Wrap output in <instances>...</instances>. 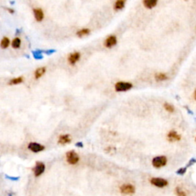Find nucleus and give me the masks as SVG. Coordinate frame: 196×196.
<instances>
[{"label": "nucleus", "instance_id": "a878e982", "mask_svg": "<svg viewBox=\"0 0 196 196\" xmlns=\"http://www.w3.org/2000/svg\"><path fill=\"white\" fill-rule=\"evenodd\" d=\"M6 9H7L8 12H9V13H12V14H13V13H15V11H14V9H11V8H7Z\"/></svg>", "mask_w": 196, "mask_h": 196}, {"label": "nucleus", "instance_id": "393cba45", "mask_svg": "<svg viewBox=\"0 0 196 196\" xmlns=\"http://www.w3.org/2000/svg\"><path fill=\"white\" fill-rule=\"evenodd\" d=\"M185 172H186V168H181V169H179V170H178L176 172H177V174H179V175H180V176H182V175L185 174Z\"/></svg>", "mask_w": 196, "mask_h": 196}, {"label": "nucleus", "instance_id": "20e7f679", "mask_svg": "<svg viewBox=\"0 0 196 196\" xmlns=\"http://www.w3.org/2000/svg\"><path fill=\"white\" fill-rule=\"evenodd\" d=\"M119 190L122 194L124 195H133L135 192V187L131 184H123L119 187Z\"/></svg>", "mask_w": 196, "mask_h": 196}, {"label": "nucleus", "instance_id": "7ed1b4c3", "mask_svg": "<svg viewBox=\"0 0 196 196\" xmlns=\"http://www.w3.org/2000/svg\"><path fill=\"white\" fill-rule=\"evenodd\" d=\"M67 162L71 165H75L79 161V156L75 151H70L66 153Z\"/></svg>", "mask_w": 196, "mask_h": 196}, {"label": "nucleus", "instance_id": "aec40b11", "mask_svg": "<svg viewBox=\"0 0 196 196\" xmlns=\"http://www.w3.org/2000/svg\"><path fill=\"white\" fill-rule=\"evenodd\" d=\"M90 32V30L88 29V28H83V29H81L79 31L77 32V35L78 37L81 38L83 36H86V35H88Z\"/></svg>", "mask_w": 196, "mask_h": 196}, {"label": "nucleus", "instance_id": "f257e3e1", "mask_svg": "<svg viewBox=\"0 0 196 196\" xmlns=\"http://www.w3.org/2000/svg\"><path fill=\"white\" fill-rule=\"evenodd\" d=\"M133 87V84L129 82L119 81L115 84V90L117 92H124L129 90Z\"/></svg>", "mask_w": 196, "mask_h": 196}, {"label": "nucleus", "instance_id": "dca6fc26", "mask_svg": "<svg viewBox=\"0 0 196 196\" xmlns=\"http://www.w3.org/2000/svg\"><path fill=\"white\" fill-rule=\"evenodd\" d=\"M10 45V40L9 38H8L7 37H4L3 39L1 40L0 42V47L2 48L3 49H6L9 48Z\"/></svg>", "mask_w": 196, "mask_h": 196}, {"label": "nucleus", "instance_id": "0eeeda50", "mask_svg": "<svg viewBox=\"0 0 196 196\" xmlns=\"http://www.w3.org/2000/svg\"><path fill=\"white\" fill-rule=\"evenodd\" d=\"M45 164L42 162H37L35 164V166L33 168V172L36 177L40 176L42 174L45 172Z\"/></svg>", "mask_w": 196, "mask_h": 196}, {"label": "nucleus", "instance_id": "cd10ccee", "mask_svg": "<svg viewBox=\"0 0 196 196\" xmlns=\"http://www.w3.org/2000/svg\"><path fill=\"white\" fill-rule=\"evenodd\" d=\"M9 196H13V194H11V193L9 194Z\"/></svg>", "mask_w": 196, "mask_h": 196}, {"label": "nucleus", "instance_id": "4be33fe9", "mask_svg": "<svg viewBox=\"0 0 196 196\" xmlns=\"http://www.w3.org/2000/svg\"><path fill=\"white\" fill-rule=\"evenodd\" d=\"M176 194L177 196H187V194L181 187H176Z\"/></svg>", "mask_w": 196, "mask_h": 196}, {"label": "nucleus", "instance_id": "b1692460", "mask_svg": "<svg viewBox=\"0 0 196 196\" xmlns=\"http://www.w3.org/2000/svg\"><path fill=\"white\" fill-rule=\"evenodd\" d=\"M5 179H9L11 181H18L19 179V177H13V176H9L8 175H5Z\"/></svg>", "mask_w": 196, "mask_h": 196}, {"label": "nucleus", "instance_id": "f8f14e48", "mask_svg": "<svg viewBox=\"0 0 196 196\" xmlns=\"http://www.w3.org/2000/svg\"><path fill=\"white\" fill-rule=\"evenodd\" d=\"M71 142V136L68 134H64L60 136L58 138V143L61 144V145H65V144H68Z\"/></svg>", "mask_w": 196, "mask_h": 196}, {"label": "nucleus", "instance_id": "f3484780", "mask_svg": "<svg viewBox=\"0 0 196 196\" xmlns=\"http://www.w3.org/2000/svg\"><path fill=\"white\" fill-rule=\"evenodd\" d=\"M24 81L22 77H15V78H13L11 79L9 82V85H17L19 84H22Z\"/></svg>", "mask_w": 196, "mask_h": 196}, {"label": "nucleus", "instance_id": "6e6552de", "mask_svg": "<svg viewBox=\"0 0 196 196\" xmlns=\"http://www.w3.org/2000/svg\"><path fill=\"white\" fill-rule=\"evenodd\" d=\"M117 38L115 35H110L107 38V39L105 40L104 45L105 47L107 48H111L114 46L117 45Z\"/></svg>", "mask_w": 196, "mask_h": 196}, {"label": "nucleus", "instance_id": "c85d7f7f", "mask_svg": "<svg viewBox=\"0 0 196 196\" xmlns=\"http://www.w3.org/2000/svg\"><path fill=\"white\" fill-rule=\"evenodd\" d=\"M185 1H187V0H185Z\"/></svg>", "mask_w": 196, "mask_h": 196}, {"label": "nucleus", "instance_id": "bb28decb", "mask_svg": "<svg viewBox=\"0 0 196 196\" xmlns=\"http://www.w3.org/2000/svg\"><path fill=\"white\" fill-rule=\"evenodd\" d=\"M76 146L79 147H83V143H76Z\"/></svg>", "mask_w": 196, "mask_h": 196}, {"label": "nucleus", "instance_id": "f03ea898", "mask_svg": "<svg viewBox=\"0 0 196 196\" xmlns=\"http://www.w3.org/2000/svg\"><path fill=\"white\" fill-rule=\"evenodd\" d=\"M152 166H153L155 168H161V167L165 166L167 163V159L166 157L164 156H156L153 159H152Z\"/></svg>", "mask_w": 196, "mask_h": 196}, {"label": "nucleus", "instance_id": "a211bd4d", "mask_svg": "<svg viewBox=\"0 0 196 196\" xmlns=\"http://www.w3.org/2000/svg\"><path fill=\"white\" fill-rule=\"evenodd\" d=\"M155 79L157 81H164L168 79V76L164 73H157L155 75Z\"/></svg>", "mask_w": 196, "mask_h": 196}, {"label": "nucleus", "instance_id": "9b49d317", "mask_svg": "<svg viewBox=\"0 0 196 196\" xmlns=\"http://www.w3.org/2000/svg\"><path fill=\"white\" fill-rule=\"evenodd\" d=\"M33 13L35 15V18L37 22H42L44 18V13L42 9L36 8L33 9Z\"/></svg>", "mask_w": 196, "mask_h": 196}, {"label": "nucleus", "instance_id": "9d476101", "mask_svg": "<svg viewBox=\"0 0 196 196\" xmlns=\"http://www.w3.org/2000/svg\"><path fill=\"white\" fill-rule=\"evenodd\" d=\"M81 58V54L79 52H74L71 53L68 57V62L71 65H75L76 63Z\"/></svg>", "mask_w": 196, "mask_h": 196}, {"label": "nucleus", "instance_id": "ddd939ff", "mask_svg": "<svg viewBox=\"0 0 196 196\" xmlns=\"http://www.w3.org/2000/svg\"><path fill=\"white\" fill-rule=\"evenodd\" d=\"M158 0H143L144 6L147 9H151L157 5Z\"/></svg>", "mask_w": 196, "mask_h": 196}, {"label": "nucleus", "instance_id": "423d86ee", "mask_svg": "<svg viewBox=\"0 0 196 196\" xmlns=\"http://www.w3.org/2000/svg\"><path fill=\"white\" fill-rule=\"evenodd\" d=\"M150 182L153 185L158 187V188H163L168 185L167 180L162 179V178H152V179H150Z\"/></svg>", "mask_w": 196, "mask_h": 196}, {"label": "nucleus", "instance_id": "5701e85b", "mask_svg": "<svg viewBox=\"0 0 196 196\" xmlns=\"http://www.w3.org/2000/svg\"><path fill=\"white\" fill-rule=\"evenodd\" d=\"M33 55H34V57L36 59H41L42 58V52L40 51H37L35 52H33Z\"/></svg>", "mask_w": 196, "mask_h": 196}, {"label": "nucleus", "instance_id": "39448f33", "mask_svg": "<svg viewBox=\"0 0 196 196\" xmlns=\"http://www.w3.org/2000/svg\"><path fill=\"white\" fill-rule=\"evenodd\" d=\"M28 149L31 150L33 152H40L43 151L45 149V147L41 145L40 143H35V142H32L30 143L28 145Z\"/></svg>", "mask_w": 196, "mask_h": 196}, {"label": "nucleus", "instance_id": "1a4fd4ad", "mask_svg": "<svg viewBox=\"0 0 196 196\" xmlns=\"http://www.w3.org/2000/svg\"><path fill=\"white\" fill-rule=\"evenodd\" d=\"M167 138L169 142H176L181 139V136L176 131L171 130L169 132V133L167 135Z\"/></svg>", "mask_w": 196, "mask_h": 196}, {"label": "nucleus", "instance_id": "412c9836", "mask_svg": "<svg viewBox=\"0 0 196 196\" xmlns=\"http://www.w3.org/2000/svg\"><path fill=\"white\" fill-rule=\"evenodd\" d=\"M164 108L169 113H173L175 111V107H174L173 105L170 104L169 103H165L164 104Z\"/></svg>", "mask_w": 196, "mask_h": 196}, {"label": "nucleus", "instance_id": "4468645a", "mask_svg": "<svg viewBox=\"0 0 196 196\" xmlns=\"http://www.w3.org/2000/svg\"><path fill=\"white\" fill-rule=\"evenodd\" d=\"M126 0H117L114 5V9L115 11H119L123 9L125 6Z\"/></svg>", "mask_w": 196, "mask_h": 196}, {"label": "nucleus", "instance_id": "6ab92c4d", "mask_svg": "<svg viewBox=\"0 0 196 196\" xmlns=\"http://www.w3.org/2000/svg\"><path fill=\"white\" fill-rule=\"evenodd\" d=\"M21 43H22V42H21V39H20L19 38H14L13 40V42H12L11 44H12V47L14 49H18L21 46Z\"/></svg>", "mask_w": 196, "mask_h": 196}, {"label": "nucleus", "instance_id": "2eb2a0df", "mask_svg": "<svg viewBox=\"0 0 196 196\" xmlns=\"http://www.w3.org/2000/svg\"><path fill=\"white\" fill-rule=\"evenodd\" d=\"M46 72V68L45 67H42L38 68L35 71V79H39L42 77L43 75H45Z\"/></svg>", "mask_w": 196, "mask_h": 196}]
</instances>
